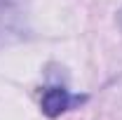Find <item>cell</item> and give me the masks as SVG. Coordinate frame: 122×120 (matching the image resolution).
Masks as SVG:
<instances>
[{"instance_id": "7a4b0ae2", "label": "cell", "mask_w": 122, "mask_h": 120, "mask_svg": "<svg viewBox=\"0 0 122 120\" xmlns=\"http://www.w3.org/2000/svg\"><path fill=\"white\" fill-rule=\"evenodd\" d=\"M117 26H120V31H122V10L117 12Z\"/></svg>"}, {"instance_id": "6da1fadb", "label": "cell", "mask_w": 122, "mask_h": 120, "mask_svg": "<svg viewBox=\"0 0 122 120\" xmlns=\"http://www.w3.org/2000/svg\"><path fill=\"white\" fill-rule=\"evenodd\" d=\"M77 101V97H71L66 87H45L42 97H40V108L49 118H56L63 111H68L71 106Z\"/></svg>"}]
</instances>
